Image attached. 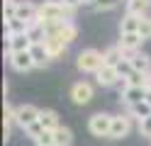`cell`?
<instances>
[{
    "label": "cell",
    "mask_w": 151,
    "mask_h": 146,
    "mask_svg": "<svg viewBox=\"0 0 151 146\" xmlns=\"http://www.w3.org/2000/svg\"><path fill=\"white\" fill-rule=\"evenodd\" d=\"M76 66H78V71H83V73H98L100 68H105L107 63H105L102 51H98V49H83L78 54Z\"/></svg>",
    "instance_id": "cell-1"
},
{
    "label": "cell",
    "mask_w": 151,
    "mask_h": 146,
    "mask_svg": "<svg viewBox=\"0 0 151 146\" xmlns=\"http://www.w3.org/2000/svg\"><path fill=\"white\" fill-rule=\"evenodd\" d=\"M112 117L115 114H107V112H95L88 119V129L93 136H110L112 129Z\"/></svg>",
    "instance_id": "cell-2"
},
{
    "label": "cell",
    "mask_w": 151,
    "mask_h": 146,
    "mask_svg": "<svg viewBox=\"0 0 151 146\" xmlns=\"http://www.w3.org/2000/svg\"><path fill=\"white\" fill-rule=\"evenodd\" d=\"M39 114H42V110L37 105H20L15 110V124H20L22 129H27L29 124L39 122Z\"/></svg>",
    "instance_id": "cell-3"
},
{
    "label": "cell",
    "mask_w": 151,
    "mask_h": 146,
    "mask_svg": "<svg viewBox=\"0 0 151 146\" xmlns=\"http://www.w3.org/2000/svg\"><path fill=\"white\" fill-rule=\"evenodd\" d=\"M132 117L129 114H115L112 117V129H110V139H122L127 136L129 129H132Z\"/></svg>",
    "instance_id": "cell-4"
},
{
    "label": "cell",
    "mask_w": 151,
    "mask_h": 146,
    "mask_svg": "<svg viewBox=\"0 0 151 146\" xmlns=\"http://www.w3.org/2000/svg\"><path fill=\"white\" fill-rule=\"evenodd\" d=\"M71 100L76 105H88L93 100V85L86 83V81H81V83H76L71 88Z\"/></svg>",
    "instance_id": "cell-5"
},
{
    "label": "cell",
    "mask_w": 151,
    "mask_h": 146,
    "mask_svg": "<svg viewBox=\"0 0 151 146\" xmlns=\"http://www.w3.org/2000/svg\"><path fill=\"white\" fill-rule=\"evenodd\" d=\"M119 97H122V102H124L127 107L139 105V102L146 100V88H132V85H127L124 90L119 93Z\"/></svg>",
    "instance_id": "cell-6"
},
{
    "label": "cell",
    "mask_w": 151,
    "mask_h": 146,
    "mask_svg": "<svg viewBox=\"0 0 151 146\" xmlns=\"http://www.w3.org/2000/svg\"><path fill=\"white\" fill-rule=\"evenodd\" d=\"M7 56H10V66L15 68V71H20V73H24V71H32V68H34V61H32V54H29V51L7 54Z\"/></svg>",
    "instance_id": "cell-7"
},
{
    "label": "cell",
    "mask_w": 151,
    "mask_h": 146,
    "mask_svg": "<svg viewBox=\"0 0 151 146\" xmlns=\"http://www.w3.org/2000/svg\"><path fill=\"white\" fill-rule=\"evenodd\" d=\"M95 78H98V83L102 88H110V85H115L122 76H119V71H117L115 66H105V68H100V71L95 73Z\"/></svg>",
    "instance_id": "cell-8"
},
{
    "label": "cell",
    "mask_w": 151,
    "mask_h": 146,
    "mask_svg": "<svg viewBox=\"0 0 151 146\" xmlns=\"http://www.w3.org/2000/svg\"><path fill=\"white\" fill-rule=\"evenodd\" d=\"M32 49V39L27 34H17L7 39V54H20V51H29Z\"/></svg>",
    "instance_id": "cell-9"
},
{
    "label": "cell",
    "mask_w": 151,
    "mask_h": 146,
    "mask_svg": "<svg viewBox=\"0 0 151 146\" xmlns=\"http://www.w3.org/2000/svg\"><path fill=\"white\" fill-rule=\"evenodd\" d=\"M44 49L49 51V56L51 58H61L63 54H66V44L63 42H59L54 34H46V39H44Z\"/></svg>",
    "instance_id": "cell-10"
},
{
    "label": "cell",
    "mask_w": 151,
    "mask_h": 146,
    "mask_svg": "<svg viewBox=\"0 0 151 146\" xmlns=\"http://www.w3.org/2000/svg\"><path fill=\"white\" fill-rule=\"evenodd\" d=\"M39 124L44 127V132H56V129L61 127L59 114H56L54 110H42V114H39Z\"/></svg>",
    "instance_id": "cell-11"
},
{
    "label": "cell",
    "mask_w": 151,
    "mask_h": 146,
    "mask_svg": "<svg viewBox=\"0 0 151 146\" xmlns=\"http://www.w3.org/2000/svg\"><path fill=\"white\" fill-rule=\"evenodd\" d=\"M132 68H134L137 73H144V76H149L151 73V56L149 54H144V51H139L134 58H132Z\"/></svg>",
    "instance_id": "cell-12"
},
{
    "label": "cell",
    "mask_w": 151,
    "mask_h": 146,
    "mask_svg": "<svg viewBox=\"0 0 151 146\" xmlns=\"http://www.w3.org/2000/svg\"><path fill=\"white\" fill-rule=\"evenodd\" d=\"M149 0H127V15H132V17H146V12H149Z\"/></svg>",
    "instance_id": "cell-13"
},
{
    "label": "cell",
    "mask_w": 151,
    "mask_h": 146,
    "mask_svg": "<svg viewBox=\"0 0 151 146\" xmlns=\"http://www.w3.org/2000/svg\"><path fill=\"white\" fill-rule=\"evenodd\" d=\"M29 54H32V61H34V66H39V68H44L46 63L51 61V56H49V51L44 49V44H32Z\"/></svg>",
    "instance_id": "cell-14"
},
{
    "label": "cell",
    "mask_w": 151,
    "mask_h": 146,
    "mask_svg": "<svg viewBox=\"0 0 151 146\" xmlns=\"http://www.w3.org/2000/svg\"><path fill=\"white\" fill-rule=\"evenodd\" d=\"M139 24H141L139 17L124 15V17H122V22H119V34H139Z\"/></svg>",
    "instance_id": "cell-15"
},
{
    "label": "cell",
    "mask_w": 151,
    "mask_h": 146,
    "mask_svg": "<svg viewBox=\"0 0 151 146\" xmlns=\"http://www.w3.org/2000/svg\"><path fill=\"white\" fill-rule=\"evenodd\" d=\"M27 37L32 39V44H44V39H46V27L37 19L34 24H29L27 27Z\"/></svg>",
    "instance_id": "cell-16"
},
{
    "label": "cell",
    "mask_w": 151,
    "mask_h": 146,
    "mask_svg": "<svg viewBox=\"0 0 151 146\" xmlns=\"http://www.w3.org/2000/svg\"><path fill=\"white\" fill-rule=\"evenodd\" d=\"M141 42L144 39L139 34H119V49H127V51H139Z\"/></svg>",
    "instance_id": "cell-17"
},
{
    "label": "cell",
    "mask_w": 151,
    "mask_h": 146,
    "mask_svg": "<svg viewBox=\"0 0 151 146\" xmlns=\"http://www.w3.org/2000/svg\"><path fill=\"white\" fill-rule=\"evenodd\" d=\"M127 112H129V117H134V119H146V117H151V105L144 100V102H139V105H132V107H127Z\"/></svg>",
    "instance_id": "cell-18"
},
{
    "label": "cell",
    "mask_w": 151,
    "mask_h": 146,
    "mask_svg": "<svg viewBox=\"0 0 151 146\" xmlns=\"http://www.w3.org/2000/svg\"><path fill=\"white\" fill-rule=\"evenodd\" d=\"M17 34H27V24L20 22V19H10V22H5V39L17 37Z\"/></svg>",
    "instance_id": "cell-19"
},
{
    "label": "cell",
    "mask_w": 151,
    "mask_h": 146,
    "mask_svg": "<svg viewBox=\"0 0 151 146\" xmlns=\"http://www.w3.org/2000/svg\"><path fill=\"white\" fill-rule=\"evenodd\" d=\"M102 56H105V63H107V66H117L119 61H124V58H122V49H119V44L105 49V51H102Z\"/></svg>",
    "instance_id": "cell-20"
},
{
    "label": "cell",
    "mask_w": 151,
    "mask_h": 146,
    "mask_svg": "<svg viewBox=\"0 0 151 146\" xmlns=\"http://www.w3.org/2000/svg\"><path fill=\"white\" fill-rule=\"evenodd\" d=\"M54 136H56V146H71L73 144V132L68 127H59L54 132Z\"/></svg>",
    "instance_id": "cell-21"
},
{
    "label": "cell",
    "mask_w": 151,
    "mask_h": 146,
    "mask_svg": "<svg viewBox=\"0 0 151 146\" xmlns=\"http://www.w3.org/2000/svg\"><path fill=\"white\" fill-rule=\"evenodd\" d=\"M34 146H56L54 132H44L42 136H37V139H34Z\"/></svg>",
    "instance_id": "cell-22"
},
{
    "label": "cell",
    "mask_w": 151,
    "mask_h": 146,
    "mask_svg": "<svg viewBox=\"0 0 151 146\" xmlns=\"http://www.w3.org/2000/svg\"><path fill=\"white\" fill-rule=\"evenodd\" d=\"M139 37L144 39H151V17H141V24H139Z\"/></svg>",
    "instance_id": "cell-23"
},
{
    "label": "cell",
    "mask_w": 151,
    "mask_h": 146,
    "mask_svg": "<svg viewBox=\"0 0 151 146\" xmlns=\"http://www.w3.org/2000/svg\"><path fill=\"white\" fill-rule=\"evenodd\" d=\"M15 15H17V3L15 0H5V22L15 19Z\"/></svg>",
    "instance_id": "cell-24"
},
{
    "label": "cell",
    "mask_w": 151,
    "mask_h": 146,
    "mask_svg": "<svg viewBox=\"0 0 151 146\" xmlns=\"http://www.w3.org/2000/svg\"><path fill=\"white\" fill-rule=\"evenodd\" d=\"M24 132H27V136H29V139L34 141L37 136H42V134H44V127H42L39 122H34V124H29V127H27Z\"/></svg>",
    "instance_id": "cell-25"
},
{
    "label": "cell",
    "mask_w": 151,
    "mask_h": 146,
    "mask_svg": "<svg viewBox=\"0 0 151 146\" xmlns=\"http://www.w3.org/2000/svg\"><path fill=\"white\" fill-rule=\"evenodd\" d=\"M119 3H122V0H98L95 10H100V12H102V10H112V7H117Z\"/></svg>",
    "instance_id": "cell-26"
},
{
    "label": "cell",
    "mask_w": 151,
    "mask_h": 146,
    "mask_svg": "<svg viewBox=\"0 0 151 146\" xmlns=\"http://www.w3.org/2000/svg\"><path fill=\"white\" fill-rule=\"evenodd\" d=\"M139 134H141V136H149V139H151V117H146V119H141V122H139Z\"/></svg>",
    "instance_id": "cell-27"
},
{
    "label": "cell",
    "mask_w": 151,
    "mask_h": 146,
    "mask_svg": "<svg viewBox=\"0 0 151 146\" xmlns=\"http://www.w3.org/2000/svg\"><path fill=\"white\" fill-rule=\"evenodd\" d=\"M10 134H12V124H7V122H3V141H5V144L10 141Z\"/></svg>",
    "instance_id": "cell-28"
},
{
    "label": "cell",
    "mask_w": 151,
    "mask_h": 146,
    "mask_svg": "<svg viewBox=\"0 0 151 146\" xmlns=\"http://www.w3.org/2000/svg\"><path fill=\"white\" fill-rule=\"evenodd\" d=\"M59 3L66 5V7H73V10H76L78 5H83V0H59Z\"/></svg>",
    "instance_id": "cell-29"
},
{
    "label": "cell",
    "mask_w": 151,
    "mask_h": 146,
    "mask_svg": "<svg viewBox=\"0 0 151 146\" xmlns=\"http://www.w3.org/2000/svg\"><path fill=\"white\" fill-rule=\"evenodd\" d=\"M95 3L98 0H83V5H93V7H95Z\"/></svg>",
    "instance_id": "cell-30"
},
{
    "label": "cell",
    "mask_w": 151,
    "mask_h": 146,
    "mask_svg": "<svg viewBox=\"0 0 151 146\" xmlns=\"http://www.w3.org/2000/svg\"><path fill=\"white\" fill-rule=\"evenodd\" d=\"M146 102L151 105V88H149V90H146Z\"/></svg>",
    "instance_id": "cell-31"
},
{
    "label": "cell",
    "mask_w": 151,
    "mask_h": 146,
    "mask_svg": "<svg viewBox=\"0 0 151 146\" xmlns=\"http://www.w3.org/2000/svg\"><path fill=\"white\" fill-rule=\"evenodd\" d=\"M149 88H151V73H149Z\"/></svg>",
    "instance_id": "cell-32"
},
{
    "label": "cell",
    "mask_w": 151,
    "mask_h": 146,
    "mask_svg": "<svg viewBox=\"0 0 151 146\" xmlns=\"http://www.w3.org/2000/svg\"><path fill=\"white\" fill-rule=\"evenodd\" d=\"M149 3H151V0H149Z\"/></svg>",
    "instance_id": "cell-33"
}]
</instances>
